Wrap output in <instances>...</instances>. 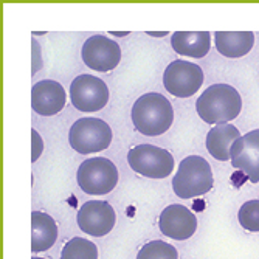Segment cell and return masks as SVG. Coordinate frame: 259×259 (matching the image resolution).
I'll list each match as a JSON object with an SVG mask.
<instances>
[{
	"instance_id": "cell-13",
	"label": "cell",
	"mask_w": 259,
	"mask_h": 259,
	"mask_svg": "<svg viewBox=\"0 0 259 259\" xmlns=\"http://www.w3.org/2000/svg\"><path fill=\"white\" fill-rule=\"evenodd\" d=\"M67 101L64 87L53 79H44L31 89V107L42 116H53L59 113Z\"/></svg>"
},
{
	"instance_id": "cell-16",
	"label": "cell",
	"mask_w": 259,
	"mask_h": 259,
	"mask_svg": "<svg viewBox=\"0 0 259 259\" xmlns=\"http://www.w3.org/2000/svg\"><path fill=\"white\" fill-rule=\"evenodd\" d=\"M176 53L190 58H203L211 49V34L208 31H177L171 37Z\"/></svg>"
},
{
	"instance_id": "cell-17",
	"label": "cell",
	"mask_w": 259,
	"mask_h": 259,
	"mask_svg": "<svg viewBox=\"0 0 259 259\" xmlns=\"http://www.w3.org/2000/svg\"><path fill=\"white\" fill-rule=\"evenodd\" d=\"M242 135L239 129L233 124H218L211 127L206 134V151L219 161L230 160V151L234 141L239 140Z\"/></svg>"
},
{
	"instance_id": "cell-21",
	"label": "cell",
	"mask_w": 259,
	"mask_h": 259,
	"mask_svg": "<svg viewBox=\"0 0 259 259\" xmlns=\"http://www.w3.org/2000/svg\"><path fill=\"white\" fill-rule=\"evenodd\" d=\"M44 151V141H42V137L40 134L36 131V129H31V161H37L40 154Z\"/></svg>"
},
{
	"instance_id": "cell-2",
	"label": "cell",
	"mask_w": 259,
	"mask_h": 259,
	"mask_svg": "<svg viewBox=\"0 0 259 259\" xmlns=\"http://www.w3.org/2000/svg\"><path fill=\"white\" fill-rule=\"evenodd\" d=\"M172 121V104L160 93H145L132 106V123L135 129L143 135H163L171 127Z\"/></svg>"
},
{
	"instance_id": "cell-12",
	"label": "cell",
	"mask_w": 259,
	"mask_h": 259,
	"mask_svg": "<svg viewBox=\"0 0 259 259\" xmlns=\"http://www.w3.org/2000/svg\"><path fill=\"white\" fill-rule=\"evenodd\" d=\"M158 227L166 238L186 241L197 230V218L190 208L174 203L161 211L158 218Z\"/></svg>"
},
{
	"instance_id": "cell-1",
	"label": "cell",
	"mask_w": 259,
	"mask_h": 259,
	"mask_svg": "<svg viewBox=\"0 0 259 259\" xmlns=\"http://www.w3.org/2000/svg\"><path fill=\"white\" fill-rule=\"evenodd\" d=\"M196 110L208 124H228L242 110L239 92L228 84H214L203 90L197 98Z\"/></svg>"
},
{
	"instance_id": "cell-7",
	"label": "cell",
	"mask_w": 259,
	"mask_h": 259,
	"mask_svg": "<svg viewBox=\"0 0 259 259\" xmlns=\"http://www.w3.org/2000/svg\"><path fill=\"white\" fill-rule=\"evenodd\" d=\"M203 84L202 68L190 61H172L163 73V85L177 98H190Z\"/></svg>"
},
{
	"instance_id": "cell-20",
	"label": "cell",
	"mask_w": 259,
	"mask_h": 259,
	"mask_svg": "<svg viewBox=\"0 0 259 259\" xmlns=\"http://www.w3.org/2000/svg\"><path fill=\"white\" fill-rule=\"evenodd\" d=\"M238 221L244 230L251 231V233H257L259 231V200L245 202L239 208Z\"/></svg>"
},
{
	"instance_id": "cell-3",
	"label": "cell",
	"mask_w": 259,
	"mask_h": 259,
	"mask_svg": "<svg viewBox=\"0 0 259 259\" xmlns=\"http://www.w3.org/2000/svg\"><path fill=\"white\" fill-rule=\"evenodd\" d=\"M214 183L209 163L200 155H190L180 161L172 179V190L180 199H193L211 191Z\"/></svg>"
},
{
	"instance_id": "cell-11",
	"label": "cell",
	"mask_w": 259,
	"mask_h": 259,
	"mask_svg": "<svg viewBox=\"0 0 259 259\" xmlns=\"http://www.w3.org/2000/svg\"><path fill=\"white\" fill-rule=\"evenodd\" d=\"M230 160L233 168L242 171L251 183L259 182V129L247 132L234 141Z\"/></svg>"
},
{
	"instance_id": "cell-8",
	"label": "cell",
	"mask_w": 259,
	"mask_h": 259,
	"mask_svg": "<svg viewBox=\"0 0 259 259\" xmlns=\"http://www.w3.org/2000/svg\"><path fill=\"white\" fill-rule=\"evenodd\" d=\"M70 100L79 112H98L109 103L107 84L97 76L79 75L70 84Z\"/></svg>"
},
{
	"instance_id": "cell-24",
	"label": "cell",
	"mask_w": 259,
	"mask_h": 259,
	"mask_svg": "<svg viewBox=\"0 0 259 259\" xmlns=\"http://www.w3.org/2000/svg\"><path fill=\"white\" fill-rule=\"evenodd\" d=\"M112 34H115V36H127V33H112Z\"/></svg>"
},
{
	"instance_id": "cell-25",
	"label": "cell",
	"mask_w": 259,
	"mask_h": 259,
	"mask_svg": "<svg viewBox=\"0 0 259 259\" xmlns=\"http://www.w3.org/2000/svg\"><path fill=\"white\" fill-rule=\"evenodd\" d=\"M33 259H44V257H36V256H34V257H33Z\"/></svg>"
},
{
	"instance_id": "cell-4",
	"label": "cell",
	"mask_w": 259,
	"mask_h": 259,
	"mask_svg": "<svg viewBox=\"0 0 259 259\" xmlns=\"http://www.w3.org/2000/svg\"><path fill=\"white\" fill-rule=\"evenodd\" d=\"M112 138V129L106 121L95 116H84L70 127L68 143L76 152L87 155L107 149Z\"/></svg>"
},
{
	"instance_id": "cell-23",
	"label": "cell",
	"mask_w": 259,
	"mask_h": 259,
	"mask_svg": "<svg viewBox=\"0 0 259 259\" xmlns=\"http://www.w3.org/2000/svg\"><path fill=\"white\" fill-rule=\"evenodd\" d=\"M149 36H154V37H163V36H166L168 33L166 31H163V33H155V31H152V33H148Z\"/></svg>"
},
{
	"instance_id": "cell-18",
	"label": "cell",
	"mask_w": 259,
	"mask_h": 259,
	"mask_svg": "<svg viewBox=\"0 0 259 259\" xmlns=\"http://www.w3.org/2000/svg\"><path fill=\"white\" fill-rule=\"evenodd\" d=\"M61 259H98V247L89 239L73 238L64 245Z\"/></svg>"
},
{
	"instance_id": "cell-5",
	"label": "cell",
	"mask_w": 259,
	"mask_h": 259,
	"mask_svg": "<svg viewBox=\"0 0 259 259\" xmlns=\"http://www.w3.org/2000/svg\"><path fill=\"white\" fill-rule=\"evenodd\" d=\"M76 180L85 194L103 196L115 190L118 183V169L115 163L104 157H93L82 161L76 172Z\"/></svg>"
},
{
	"instance_id": "cell-10",
	"label": "cell",
	"mask_w": 259,
	"mask_h": 259,
	"mask_svg": "<svg viewBox=\"0 0 259 259\" xmlns=\"http://www.w3.org/2000/svg\"><path fill=\"white\" fill-rule=\"evenodd\" d=\"M116 222L115 209L109 202L90 200L85 202L76 214V224L79 230L93 238H103L109 234Z\"/></svg>"
},
{
	"instance_id": "cell-22",
	"label": "cell",
	"mask_w": 259,
	"mask_h": 259,
	"mask_svg": "<svg viewBox=\"0 0 259 259\" xmlns=\"http://www.w3.org/2000/svg\"><path fill=\"white\" fill-rule=\"evenodd\" d=\"M31 49H33V53H31V73L36 75L39 70L42 68V50H40V45L36 39L31 40Z\"/></svg>"
},
{
	"instance_id": "cell-14",
	"label": "cell",
	"mask_w": 259,
	"mask_h": 259,
	"mask_svg": "<svg viewBox=\"0 0 259 259\" xmlns=\"http://www.w3.org/2000/svg\"><path fill=\"white\" fill-rule=\"evenodd\" d=\"M58 239V225L50 214L42 211L31 213V253L47 251Z\"/></svg>"
},
{
	"instance_id": "cell-19",
	"label": "cell",
	"mask_w": 259,
	"mask_h": 259,
	"mask_svg": "<svg viewBox=\"0 0 259 259\" xmlns=\"http://www.w3.org/2000/svg\"><path fill=\"white\" fill-rule=\"evenodd\" d=\"M137 259H179V251L164 241H149L140 248Z\"/></svg>"
},
{
	"instance_id": "cell-9",
	"label": "cell",
	"mask_w": 259,
	"mask_h": 259,
	"mask_svg": "<svg viewBox=\"0 0 259 259\" xmlns=\"http://www.w3.org/2000/svg\"><path fill=\"white\" fill-rule=\"evenodd\" d=\"M82 61L95 72H110L121 61V49L116 40L103 34L89 37L82 45Z\"/></svg>"
},
{
	"instance_id": "cell-6",
	"label": "cell",
	"mask_w": 259,
	"mask_h": 259,
	"mask_svg": "<svg viewBox=\"0 0 259 259\" xmlns=\"http://www.w3.org/2000/svg\"><path fill=\"white\" fill-rule=\"evenodd\" d=\"M127 163L140 176L164 179L174 169V157L166 149L152 145H138L127 154Z\"/></svg>"
},
{
	"instance_id": "cell-15",
	"label": "cell",
	"mask_w": 259,
	"mask_h": 259,
	"mask_svg": "<svg viewBox=\"0 0 259 259\" xmlns=\"http://www.w3.org/2000/svg\"><path fill=\"white\" fill-rule=\"evenodd\" d=\"M218 52L225 58H242L251 52L254 34L251 31H218L214 34Z\"/></svg>"
}]
</instances>
